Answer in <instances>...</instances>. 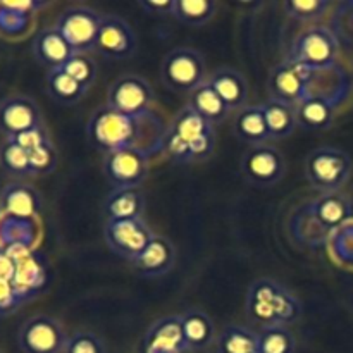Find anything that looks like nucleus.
Returning <instances> with one entry per match:
<instances>
[{
	"instance_id": "obj_15",
	"label": "nucleus",
	"mask_w": 353,
	"mask_h": 353,
	"mask_svg": "<svg viewBox=\"0 0 353 353\" xmlns=\"http://www.w3.org/2000/svg\"><path fill=\"white\" fill-rule=\"evenodd\" d=\"M137 34L130 23L114 14H103L93 52L107 61H128L137 54Z\"/></svg>"
},
{
	"instance_id": "obj_14",
	"label": "nucleus",
	"mask_w": 353,
	"mask_h": 353,
	"mask_svg": "<svg viewBox=\"0 0 353 353\" xmlns=\"http://www.w3.org/2000/svg\"><path fill=\"white\" fill-rule=\"evenodd\" d=\"M43 124L40 105L31 97L14 93L0 100V134L3 138H17Z\"/></svg>"
},
{
	"instance_id": "obj_26",
	"label": "nucleus",
	"mask_w": 353,
	"mask_h": 353,
	"mask_svg": "<svg viewBox=\"0 0 353 353\" xmlns=\"http://www.w3.org/2000/svg\"><path fill=\"white\" fill-rule=\"evenodd\" d=\"M145 195L140 188L112 190L102 203V212L105 221L143 219Z\"/></svg>"
},
{
	"instance_id": "obj_3",
	"label": "nucleus",
	"mask_w": 353,
	"mask_h": 353,
	"mask_svg": "<svg viewBox=\"0 0 353 353\" xmlns=\"http://www.w3.org/2000/svg\"><path fill=\"white\" fill-rule=\"evenodd\" d=\"M148 117H133L117 112L109 105L97 107L86 123V137L90 145L103 155L110 152L141 147L143 121Z\"/></svg>"
},
{
	"instance_id": "obj_31",
	"label": "nucleus",
	"mask_w": 353,
	"mask_h": 353,
	"mask_svg": "<svg viewBox=\"0 0 353 353\" xmlns=\"http://www.w3.org/2000/svg\"><path fill=\"white\" fill-rule=\"evenodd\" d=\"M12 283L26 300H31L41 292L45 283V271L31 252L16 259V274H14Z\"/></svg>"
},
{
	"instance_id": "obj_4",
	"label": "nucleus",
	"mask_w": 353,
	"mask_h": 353,
	"mask_svg": "<svg viewBox=\"0 0 353 353\" xmlns=\"http://www.w3.org/2000/svg\"><path fill=\"white\" fill-rule=\"evenodd\" d=\"M340 40L331 28L314 24L296 34L285 61L314 72H326L336 65Z\"/></svg>"
},
{
	"instance_id": "obj_41",
	"label": "nucleus",
	"mask_w": 353,
	"mask_h": 353,
	"mask_svg": "<svg viewBox=\"0 0 353 353\" xmlns=\"http://www.w3.org/2000/svg\"><path fill=\"white\" fill-rule=\"evenodd\" d=\"M138 6L145 10V14L154 17H172V9H174V0H164V2H155V0H140Z\"/></svg>"
},
{
	"instance_id": "obj_32",
	"label": "nucleus",
	"mask_w": 353,
	"mask_h": 353,
	"mask_svg": "<svg viewBox=\"0 0 353 353\" xmlns=\"http://www.w3.org/2000/svg\"><path fill=\"white\" fill-rule=\"evenodd\" d=\"M219 3L214 0H174L172 17L192 28L205 26L217 14Z\"/></svg>"
},
{
	"instance_id": "obj_39",
	"label": "nucleus",
	"mask_w": 353,
	"mask_h": 353,
	"mask_svg": "<svg viewBox=\"0 0 353 353\" xmlns=\"http://www.w3.org/2000/svg\"><path fill=\"white\" fill-rule=\"evenodd\" d=\"M64 353H109L102 338L93 331H76L65 345Z\"/></svg>"
},
{
	"instance_id": "obj_42",
	"label": "nucleus",
	"mask_w": 353,
	"mask_h": 353,
	"mask_svg": "<svg viewBox=\"0 0 353 353\" xmlns=\"http://www.w3.org/2000/svg\"><path fill=\"white\" fill-rule=\"evenodd\" d=\"M16 274V261L7 254V250L0 248V278L12 281Z\"/></svg>"
},
{
	"instance_id": "obj_34",
	"label": "nucleus",
	"mask_w": 353,
	"mask_h": 353,
	"mask_svg": "<svg viewBox=\"0 0 353 353\" xmlns=\"http://www.w3.org/2000/svg\"><path fill=\"white\" fill-rule=\"evenodd\" d=\"M33 219L3 216L0 223V248L24 247L33 250Z\"/></svg>"
},
{
	"instance_id": "obj_18",
	"label": "nucleus",
	"mask_w": 353,
	"mask_h": 353,
	"mask_svg": "<svg viewBox=\"0 0 353 353\" xmlns=\"http://www.w3.org/2000/svg\"><path fill=\"white\" fill-rule=\"evenodd\" d=\"M209 85L221 97L231 112H238L243 107L250 105V86L247 78L238 69L231 65H219L209 74Z\"/></svg>"
},
{
	"instance_id": "obj_30",
	"label": "nucleus",
	"mask_w": 353,
	"mask_h": 353,
	"mask_svg": "<svg viewBox=\"0 0 353 353\" xmlns=\"http://www.w3.org/2000/svg\"><path fill=\"white\" fill-rule=\"evenodd\" d=\"M217 353H261L257 331L243 324H226L216 340Z\"/></svg>"
},
{
	"instance_id": "obj_33",
	"label": "nucleus",
	"mask_w": 353,
	"mask_h": 353,
	"mask_svg": "<svg viewBox=\"0 0 353 353\" xmlns=\"http://www.w3.org/2000/svg\"><path fill=\"white\" fill-rule=\"evenodd\" d=\"M0 169L16 179L33 178L30 154L16 140L3 138L0 143Z\"/></svg>"
},
{
	"instance_id": "obj_43",
	"label": "nucleus",
	"mask_w": 353,
	"mask_h": 353,
	"mask_svg": "<svg viewBox=\"0 0 353 353\" xmlns=\"http://www.w3.org/2000/svg\"><path fill=\"white\" fill-rule=\"evenodd\" d=\"M2 217H3V214H2V210H0V223H2Z\"/></svg>"
},
{
	"instance_id": "obj_38",
	"label": "nucleus",
	"mask_w": 353,
	"mask_h": 353,
	"mask_svg": "<svg viewBox=\"0 0 353 353\" xmlns=\"http://www.w3.org/2000/svg\"><path fill=\"white\" fill-rule=\"evenodd\" d=\"M30 154V162H31V172L34 176H45L50 174L57 168V148H55L54 141L47 140L45 143L38 145L33 150L28 152Z\"/></svg>"
},
{
	"instance_id": "obj_25",
	"label": "nucleus",
	"mask_w": 353,
	"mask_h": 353,
	"mask_svg": "<svg viewBox=\"0 0 353 353\" xmlns=\"http://www.w3.org/2000/svg\"><path fill=\"white\" fill-rule=\"evenodd\" d=\"M233 134L247 147L265 145L271 141L262 103L261 105H247L234 112Z\"/></svg>"
},
{
	"instance_id": "obj_24",
	"label": "nucleus",
	"mask_w": 353,
	"mask_h": 353,
	"mask_svg": "<svg viewBox=\"0 0 353 353\" xmlns=\"http://www.w3.org/2000/svg\"><path fill=\"white\" fill-rule=\"evenodd\" d=\"M186 352H203L217 340L216 324L207 312L188 309L179 314Z\"/></svg>"
},
{
	"instance_id": "obj_35",
	"label": "nucleus",
	"mask_w": 353,
	"mask_h": 353,
	"mask_svg": "<svg viewBox=\"0 0 353 353\" xmlns=\"http://www.w3.org/2000/svg\"><path fill=\"white\" fill-rule=\"evenodd\" d=\"M261 353H295L296 338L286 326H268L257 331Z\"/></svg>"
},
{
	"instance_id": "obj_19",
	"label": "nucleus",
	"mask_w": 353,
	"mask_h": 353,
	"mask_svg": "<svg viewBox=\"0 0 353 353\" xmlns=\"http://www.w3.org/2000/svg\"><path fill=\"white\" fill-rule=\"evenodd\" d=\"M305 207L310 212V216L327 233L353 217V202L350 196L343 192L319 193V196L307 202Z\"/></svg>"
},
{
	"instance_id": "obj_36",
	"label": "nucleus",
	"mask_w": 353,
	"mask_h": 353,
	"mask_svg": "<svg viewBox=\"0 0 353 353\" xmlns=\"http://www.w3.org/2000/svg\"><path fill=\"white\" fill-rule=\"evenodd\" d=\"M333 3L330 0H293L283 3L285 14L299 23H316L330 12Z\"/></svg>"
},
{
	"instance_id": "obj_1",
	"label": "nucleus",
	"mask_w": 353,
	"mask_h": 353,
	"mask_svg": "<svg viewBox=\"0 0 353 353\" xmlns=\"http://www.w3.org/2000/svg\"><path fill=\"white\" fill-rule=\"evenodd\" d=\"M216 143V128L185 103L164 128L159 152L176 164H195L212 157Z\"/></svg>"
},
{
	"instance_id": "obj_29",
	"label": "nucleus",
	"mask_w": 353,
	"mask_h": 353,
	"mask_svg": "<svg viewBox=\"0 0 353 353\" xmlns=\"http://www.w3.org/2000/svg\"><path fill=\"white\" fill-rule=\"evenodd\" d=\"M262 109H264L265 114V123H268L271 141L286 140L299 128L295 107L268 99L262 103Z\"/></svg>"
},
{
	"instance_id": "obj_6",
	"label": "nucleus",
	"mask_w": 353,
	"mask_h": 353,
	"mask_svg": "<svg viewBox=\"0 0 353 353\" xmlns=\"http://www.w3.org/2000/svg\"><path fill=\"white\" fill-rule=\"evenodd\" d=\"M353 172L352 157L331 145L317 147L305 159V178L321 193L341 192Z\"/></svg>"
},
{
	"instance_id": "obj_12",
	"label": "nucleus",
	"mask_w": 353,
	"mask_h": 353,
	"mask_svg": "<svg viewBox=\"0 0 353 353\" xmlns=\"http://www.w3.org/2000/svg\"><path fill=\"white\" fill-rule=\"evenodd\" d=\"M155 238L154 230L145 219L105 221L103 223V240L112 254L126 259L128 262L137 259Z\"/></svg>"
},
{
	"instance_id": "obj_20",
	"label": "nucleus",
	"mask_w": 353,
	"mask_h": 353,
	"mask_svg": "<svg viewBox=\"0 0 353 353\" xmlns=\"http://www.w3.org/2000/svg\"><path fill=\"white\" fill-rule=\"evenodd\" d=\"M31 54L38 64L50 71V69L64 68L65 62L74 55V52L54 24V26L41 28L38 31L31 43Z\"/></svg>"
},
{
	"instance_id": "obj_37",
	"label": "nucleus",
	"mask_w": 353,
	"mask_h": 353,
	"mask_svg": "<svg viewBox=\"0 0 353 353\" xmlns=\"http://www.w3.org/2000/svg\"><path fill=\"white\" fill-rule=\"evenodd\" d=\"M62 69L88 90L95 85L97 78H99V64H97L95 57H92L90 54H74Z\"/></svg>"
},
{
	"instance_id": "obj_44",
	"label": "nucleus",
	"mask_w": 353,
	"mask_h": 353,
	"mask_svg": "<svg viewBox=\"0 0 353 353\" xmlns=\"http://www.w3.org/2000/svg\"><path fill=\"white\" fill-rule=\"evenodd\" d=\"M0 353H3V352H2V350H0Z\"/></svg>"
},
{
	"instance_id": "obj_22",
	"label": "nucleus",
	"mask_w": 353,
	"mask_h": 353,
	"mask_svg": "<svg viewBox=\"0 0 353 353\" xmlns=\"http://www.w3.org/2000/svg\"><path fill=\"white\" fill-rule=\"evenodd\" d=\"M0 210L3 216L33 219L41 210V196L24 181H12L0 190Z\"/></svg>"
},
{
	"instance_id": "obj_2",
	"label": "nucleus",
	"mask_w": 353,
	"mask_h": 353,
	"mask_svg": "<svg viewBox=\"0 0 353 353\" xmlns=\"http://www.w3.org/2000/svg\"><path fill=\"white\" fill-rule=\"evenodd\" d=\"M245 312L261 327L286 326L299 323L303 305L299 296L272 278H259L248 286Z\"/></svg>"
},
{
	"instance_id": "obj_7",
	"label": "nucleus",
	"mask_w": 353,
	"mask_h": 353,
	"mask_svg": "<svg viewBox=\"0 0 353 353\" xmlns=\"http://www.w3.org/2000/svg\"><path fill=\"white\" fill-rule=\"evenodd\" d=\"M152 150L147 147L110 152L102 157V171L114 190L140 188L150 174Z\"/></svg>"
},
{
	"instance_id": "obj_13",
	"label": "nucleus",
	"mask_w": 353,
	"mask_h": 353,
	"mask_svg": "<svg viewBox=\"0 0 353 353\" xmlns=\"http://www.w3.org/2000/svg\"><path fill=\"white\" fill-rule=\"evenodd\" d=\"M314 76H316L314 72L295 64H290L286 61L279 62L269 71L268 83H265L269 99L296 107L312 93L310 81Z\"/></svg>"
},
{
	"instance_id": "obj_27",
	"label": "nucleus",
	"mask_w": 353,
	"mask_h": 353,
	"mask_svg": "<svg viewBox=\"0 0 353 353\" xmlns=\"http://www.w3.org/2000/svg\"><path fill=\"white\" fill-rule=\"evenodd\" d=\"M45 90H47L48 97L55 103L64 107L76 105L88 93V88H85L81 83L76 81L62 68L47 71V74H45Z\"/></svg>"
},
{
	"instance_id": "obj_8",
	"label": "nucleus",
	"mask_w": 353,
	"mask_h": 353,
	"mask_svg": "<svg viewBox=\"0 0 353 353\" xmlns=\"http://www.w3.org/2000/svg\"><path fill=\"white\" fill-rule=\"evenodd\" d=\"M105 105L133 117H150L155 105V90L140 74H123L107 88Z\"/></svg>"
},
{
	"instance_id": "obj_28",
	"label": "nucleus",
	"mask_w": 353,
	"mask_h": 353,
	"mask_svg": "<svg viewBox=\"0 0 353 353\" xmlns=\"http://www.w3.org/2000/svg\"><path fill=\"white\" fill-rule=\"evenodd\" d=\"M186 103H188L199 116H202L207 123L212 124L214 128L223 124L231 114V110L228 109L226 103L221 100V97L214 92V88L209 85V81H207L205 85L200 86L199 90H195L193 93H190L188 102Z\"/></svg>"
},
{
	"instance_id": "obj_5",
	"label": "nucleus",
	"mask_w": 353,
	"mask_h": 353,
	"mask_svg": "<svg viewBox=\"0 0 353 353\" xmlns=\"http://www.w3.org/2000/svg\"><path fill=\"white\" fill-rule=\"evenodd\" d=\"M209 81L205 57L192 47L171 48L162 57L161 83L172 93H193Z\"/></svg>"
},
{
	"instance_id": "obj_17",
	"label": "nucleus",
	"mask_w": 353,
	"mask_h": 353,
	"mask_svg": "<svg viewBox=\"0 0 353 353\" xmlns=\"http://www.w3.org/2000/svg\"><path fill=\"white\" fill-rule=\"evenodd\" d=\"M176 261H178V250L174 243L168 236L155 234L147 248L137 259L130 261V265L143 278H161L172 271Z\"/></svg>"
},
{
	"instance_id": "obj_11",
	"label": "nucleus",
	"mask_w": 353,
	"mask_h": 353,
	"mask_svg": "<svg viewBox=\"0 0 353 353\" xmlns=\"http://www.w3.org/2000/svg\"><path fill=\"white\" fill-rule=\"evenodd\" d=\"M103 14L88 6H71L62 10L55 28L64 37L74 54H90L95 50V41L102 26Z\"/></svg>"
},
{
	"instance_id": "obj_9",
	"label": "nucleus",
	"mask_w": 353,
	"mask_h": 353,
	"mask_svg": "<svg viewBox=\"0 0 353 353\" xmlns=\"http://www.w3.org/2000/svg\"><path fill=\"white\" fill-rule=\"evenodd\" d=\"M286 159L278 147L271 143L247 147L240 157V172L245 181L255 188H271L285 178Z\"/></svg>"
},
{
	"instance_id": "obj_16",
	"label": "nucleus",
	"mask_w": 353,
	"mask_h": 353,
	"mask_svg": "<svg viewBox=\"0 0 353 353\" xmlns=\"http://www.w3.org/2000/svg\"><path fill=\"white\" fill-rule=\"evenodd\" d=\"M345 99V92L310 93L302 103L295 107L296 123L305 131H326L336 119L338 107Z\"/></svg>"
},
{
	"instance_id": "obj_10",
	"label": "nucleus",
	"mask_w": 353,
	"mask_h": 353,
	"mask_svg": "<svg viewBox=\"0 0 353 353\" xmlns=\"http://www.w3.org/2000/svg\"><path fill=\"white\" fill-rule=\"evenodd\" d=\"M68 340L64 324L48 314L28 317L17 331V347L23 353H64Z\"/></svg>"
},
{
	"instance_id": "obj_23",
	"label": "nucleus",
	"mask_w": 353,
	"mask_h": 353,
	"mask_svg": "<svg viewBox=\"0 0 353 353\" xmlns=\"http://www.w3.org/2000/svg\"><path fill=\"white\" fill-rule=\"evenodd\" d=\"M147 353H183L186 352L183 340L181 319L179 316L161 317L148 327L145 334Z\"/></svg>"
},
{
	"instance_id": "obj_21",
	"label": "nucleus",
	"mask_w": 353,
	"mask_h": 353,
	"mask_svg": "<svg viewBox=\"0 0 353 353\" xmlns=\"http://www.w3.org/2000/svg\"><path fill=\"white\" fill-rule=\"evenodd\" d=\"M48 2H0V37L17 40L28 34L34 16L48 7Z\"/></svg>"
},
{
	"instance_id": "obj_40",
	"label": "nucleus",
	"mask_w": 353,
	"mask_h": 353,
	"mask_svg": "<svg viewBox=\"0 0 353 353\" xmlns=\"http://www.w3.org/2000/svg\"><path fill=\"white\" fill-rule=\"evenodd\" d=\"M28 300L21 295L12 281L0 278V317L12 316Z\"/></svg>"
}]
</instances>
